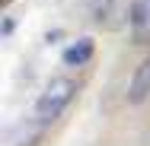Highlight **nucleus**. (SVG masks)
Wrapping results in <instances>:
<instances>
[{
	"label": "nucleus",
	"instance_id": "obj_1",
	"mask_svg": "<svg viewBox=\"0 0 150 146\" xmlns=\"http://www.w3.org/2000/svg\"><path fill=\"white\" fill-rule=\"evenodd\" d=\"M74 95H77V83L74 80H51L45 92L38 95V102H35V121H42L45 127L51 124V121H58L64 115V108L74 102Z\"/></svg>",
	"mask_w": 150,
	"mask_h": 146
},
{
	"label": "nucleus",
	"instance_id": "obj_2",
	"mask_svg": "<svg viewBox=\"0 0 150 146\" xmlns=\"http://www.w3.org/2000/svg\"><path fill=\"white\" fill-rule=\"evenodd\" d=\"M42 137H45L42 121H19L3 133V146H38Z\"/></svg>",
	"mask_w": 150,
	"mask_h": 146
},
{
	"label": "nucleus",
	"instance_id": "obj_3",
	"mask_svg": "<svg viewBox=\"0 0 150 146\" xmlns=\"http://www.w3.org/2000/svg\"><path fill=\"white\" fill-rule=\"evenodd\" d=\"M147 98H150V57H144L128 80V105H144Z\"/></svg>",
	"mask_w": 150,
	"mask_h": 146
},
{
	"label": "nucleus",
	"instance_id": "obj_4",
	"mask_svg": "<svg viewBox=\"0 0 150 146\" xmlns=\"http://www.w3.org/2000/svg\"><path fill=\"white\" fill-rule=\"evenodd\" d=\"M128 29L134 35V41H144L150 35V0H134L128 10Z\"/></svg>",
	"mask_w": 150,
	"mask_h": 146
},
{
	"label": "nucleus",
	"instance_id": "obj_5",
	"mask_svg": "<svg viewBox=\"0 0 150 146\" xmlns=\"http://www.w3.org/2000/svg\"><path fill=\"white\" fill-rule=\"evenodd\" d=\"M93 54H96V41L93 38H77L74 45L64 48L61 60H64V67H86L93 60Z\"/></svg>",
	"mask_w": 150,
	"mask_h": 146
},
{
	"label": "nucleus",
	"instance_id": "obj_6",
	"mask_svg": "<svg viewBox=\"0 0 150 146\" xmlns=\"http://www.w3.org/2000/svg\"><path fill=\"white\" fill-rule=\"evenodd\" d=\"M118 13V0H90V19L96 26H112Z\"/></svg>",
	"mask_w": 150,
	"mask_h": 146
}]
</instances>
